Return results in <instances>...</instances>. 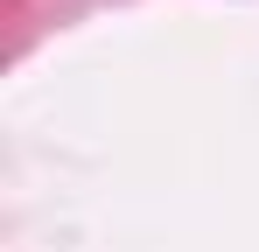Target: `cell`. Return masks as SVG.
I'll return each mask as SVG.
<instances>
[]
</instances>
